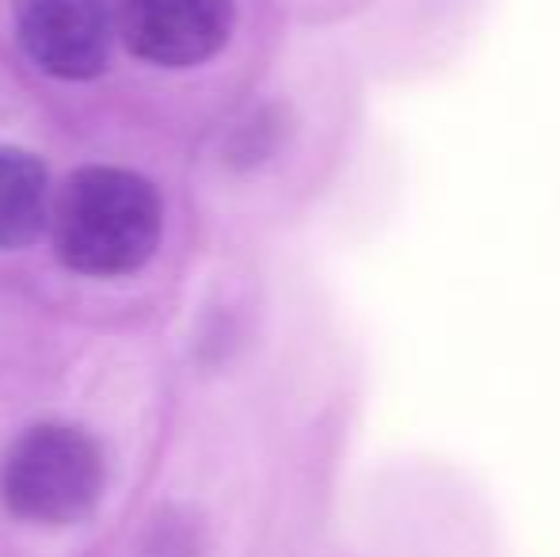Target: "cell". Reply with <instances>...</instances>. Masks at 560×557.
Returning a JSON list of instances; mask_svg holds the SVG:
<instances>
[{"mask_svg": "<svg viewBox=\"0 0 560 557\" xmlns=\"http://www.w3.org/2000/svg\"><path fill=\"white\" fill-rule=\"evenodd\" d=\"M161 237L164 202L138 172L89 164L54 192L50 241L58 260L77 276H130L153 260Z\"/></svg>", "mask_w": 560, "mask_h": 557, "instance_id": "6da1fadb", "label": "cell"}, {"mask_svg": "<svg viewBox=\"0 0 560 557\" xmlns=\"http://www.w3.org/2000/svg\"><path fill=\"white\" fill-rule=\"evenodd\" d=\"M118 43L156 69H195L225 54L236 0H115Z\"/></svg>", "mask_w": 560, "mask_h": 557, "instance_id": "277c9868", "label": "cell"}, {"mask_svg": "<svg viewBox=\"0 0 560 557\" xmlns=\"http://www.w3.org/2000/svg\"><path fill=\"white\" fill-rule=\"evenodd\" d=\"M50 172L31 149L0 146V248L12 253L50 233Z\"/></svg>", "mask_w": 560, "mask_h": 557, "instance_id": "5b68a950", "label": "cell"}, {"mask_svg": "<svg viewBox=\"0 0 560 557\" xmlns=\"http://www.w3.org/2000/svg\"><path fill=\"white\" fill-rule=\"evenodd\" d=\"M107 485L100 443L77 423H35L4 454L0 497L35 527H73L96 512Z\"/></svg>", "mask_w": 560, "mask_h": 557, "instance_id": "7a4b0ae2", "label": "cell"}, {"mask_svg": "<svg viewBox=\"0 0 560 557\" xmlns=\"http://www.w3.org/2000/svg\"><path fill=\"white\" fill-rule=\"evenodd\" d=\"M15 38L31 66L58 81H92L118 38L115 0H15Z\"/></svg>", "mask_w": 560, "mask_h": 557, "instance_id": "3957f363", "label": "cell"}]
</instances>
